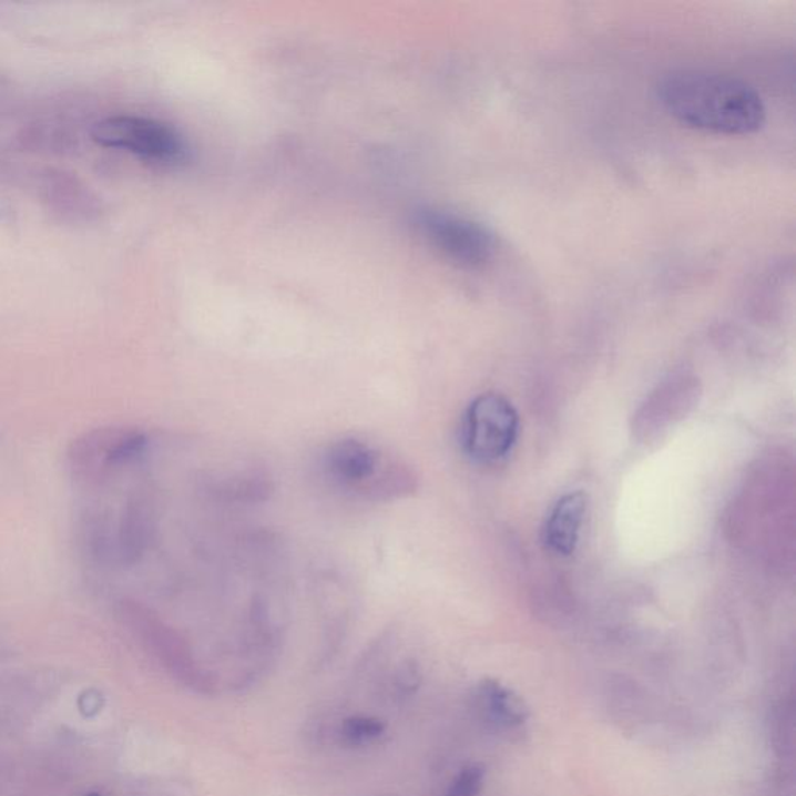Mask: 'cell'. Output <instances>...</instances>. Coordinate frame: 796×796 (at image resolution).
<instances>
[{"mask_svg":"<svg viewBox=\"0 0 796 796\" xmlns=\"http://www.w3.org/2000/svg\"><path fill=\"white\" fill-rule=\"evenodd\" d=\"M656 92L664 110L694 130L745 136L765 123L764 102L755 88L724 73L682 69L664 75Z\"/></svg>","mask_w":796,"mask_h":796,"instance_id":"obj_1","label":"cell"},{"mask_svg":"<svg viewBox=\"0 0 796 796\" xmlns=\"http://www.w3.org/2000/svg\"><path fill=\"white\" fill-rule=\"evenodd\" d=\"M520 432V417L508 398L486 392L466 409L461 423L463 453L478 463H494L508 458Z\"/></svg>","mask_w":796,"mask_h":796,"instance_id":"obj_2","label":"cell"},{"mask_svg":"<svg viewBox=\"0 0 796 796\" xmlns=\"http://www.w3.org/2000/svg\"><path fill=\"white\" fill-rule=\"evenodd\" d=\"M91 136L99 145L125 150L153 164L177 165L188 156V146L175 127L139 115L100 120L92 127Z\"/></svg>","mask_w":796,"mask_h":796,"instance_id":"obj_3","label":"cell"},{"mask_svg":"<svg viewBox=\"0 0 796 796\" xmlns=\"http://www.w3.org/2000/svg\"><path fill=\"white\" fill-rule=\"evenodd\" d=\"M415 224L440 254L467 268H481L497 251V238L489 227L453 212L422 208L417 212Z\"/></svg>","mask_w":796,"mask_h":796,"instance_id":"obj_4","label":"cell"},{"mask_svg":"<svg viewBox=\"0 0 796 796\" xmlns=\"http://www.w3.org/2000/svg\"><path fill=\"white\" fill-rule=\"evenodd\" d=\"M385 466L378 451L358 439L338 440L324 456V467L331 481L365 498Z\"/></svg>","mask_w":796,"mask_h":796,"instance_id":"obj_5","label":"cell"},{"mask_svg":"<svg viewBox=\"0 0 796 796\" xmlns=\"http://www.w3.org/2000/svg\"><path fill=\"white\" fill-rule=\"evenodd\" d=\"M478 717L492 732L516 739L525 733L531 713L523 698L497 680H482L471 695Z\"/></svg>","mask_w":796,"mask_h":796,"instance_id":"obj_6","label":"cell"},{"mask_svg":"<svg viewBox=\"0 0 796 796\" xmlns=\"http://www.w3.org/2000/svg\"><path fill=\"white\" fill-rule=\"evenodd\" d=\"M120 610H122L123 618L136 624L139 630L152 640L150 643L161 652V655H164L165 660L172 663V666L183 672L192 683L200 682V685L204 686L203 680L198 678V671L195 670L191 653L175 632H172L164 622L157 620L150 610L139 605L137 602L123 601L120 604Z\"/></svg>","mask_w":796,"mask_h":796,"instance_id":"obj_7","label":"cell"},{"mask_svg":"<svg viewBox=\"0 0 796 796\" xmlns=\"http://www.w3.org/2000/svg\"><path fill=\"white\" fill-rule=\"evenodd\" d=\"M156 531V510L146 493L134 494L126 502L120 521L118 535V555L125 565H134L141 560L152 543Z\"/></svg>","mask_w":796,"mask_h":796,"instance_id":"obj_8","label":"cell"},{"mask_svg":"<svg viewBox=\"0 0 796 796\" xmlns=\"http://www.w3.org/2000/svg\"><path fill=\"white\" fill-rule=\"evenodd\" d=\"M589 498L583 492H571L560 498L552 508L543 528V543L555 555L574 554Z\"/></svg>","mask_w":796,"mask_h":796,"instance_id":"obj_9","label":"cell"},{"mask_svg":"<svg viewBox=\"0 0 796 796\" xmlns=\"http://www.w3.org/2000/svg\"><path fill=\"white\" fill-rule=\"evenodd\" d=\"M208 493L226 502H262L273 492V481L262 471L246 470L218 474L204 481Z\"/></svg>","mask_w":796,"mask_h":796,"instance_id":"obj_10","label":"cell"},{"mask_svg":"<svg viewBox=\"0 0 796 796\" xmlns=\"http://www.w3.org/2000/svg\"><path fill=\"white\" fill-rule=\"evenodd\" d=\"M385 732V722L377 717L367 716L346 718V721L343 722L341 729H339L343 741L346 742V744L355 745V747H358V745L373 744L374 741L380 739Z\"/></svg>","mask_w":796,"mask_h":796,"instance_id":"obj_11","label":"cell"},{"mask_svg":"<svg viewBox=\"0 0 796 796\" xmlns=\"http://www.w3.org/2000/svg\"><path fill=\"white\" fill-rule=\"evenodd\" d=\"M486 772L479 765H469L456 776L446 796H479L484 787Z\"/></svg>","mask_w":796,"mask_h":796,"instance_id":"obj_12","label":"cell"},{"mask_svg":"<svg viewBox=\"0 0 796 796\" xmlns=\"http://www.w3.org/2000/svg\"><path fill=\"white\" fill-rule=\"evenodd\" d=\"M79 706L84 716H95L103 706L102 694L96 693L94 690L86 691V693L81 694Z\"/></svg>","mask_w":796,"mask_h":796,"instance_id":"obj_13","label":"cell"},{"mask_svg":"<svg viewBox=\"0 0 796 796\" xmlns=\"http://www.w3.org/2000/svg\"><path fill=\"white\" fill-rule=\"evenodd\" d=\"M88 796H100V795H96V794H89Z\"/></svg>","mask_w":796,"mask_h":796,"instance_id":"obj_14","label":"cell"}]
</instances>
